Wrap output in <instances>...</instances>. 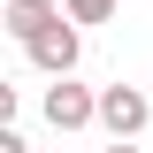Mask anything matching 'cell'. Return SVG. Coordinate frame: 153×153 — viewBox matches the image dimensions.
<instances>
[{
  "label": "cell",
  "mask_w": 153,
  "mask_h": 153,
  "mask_svg": "<svg viewBox=\"0 0 153 153\" xmlns=\"http://www.w3.org/2000/svg\"><path fill=\"white\" fill-rule=\"evenodd\" d=\"M61 16H69L61 0H8V8H0V23H8V38H16V46H31V38L46 31V23H61Z\"/></svg>",
  "instance_id": "obj_4"
},
{
  "label": "cell",
  "mask_w": 153,
  "mask_h": 153,
  "mask_svg": "<svg viewBox=\"0 0 153 153\" xmlns=\"http://www.w3.org/2000/svg\"><path fill=\"white\" fill-rule=\"evenodd\" d=\"M46 123H54L61 138H69V130H92V123H100V92L76 84V69L54 76V84H46Z\"/></svg>",
  "instance_id": "obj_1"
},
{
  "label": "cell",
  "mask_w": 153,
  "mask_h": 153,
  "mask_svg": "<svg viewBox=\"0 0 153 153\" xmlns=\"http://www.w3.org/2000/svg\"><path fill=\"white\" fill-rule=\"evenodd\" d=\"M23 54H31V69H46V76H69L76 61H84V23H76V16L46 23V31H38L31 46H23Z\"/></svg>",
  "instance_id": "obj_2"
},
{
  "label": "cell",
  "mask_w": 153,
  "mask_h": 153,
  "mask_svg": "<svg viewBox=\"0 0 153 153\" xmlns=\"http://www.w3.org/2000/svg\"><path fill=\"white\" fill-rule=\"evenodd\" d=\"M61 8H69V16H76V23H107V16H115V8H123V0H61Z\"/></svg>",
  "instance_id": "obj_5"
},
{
  "label": "cell",
  "mask_w": 153,
  "mask_h": 153,
  "mask_svg": "<svg viewBox=\"0 0 153 153\" xmlns=\"http://www.w3.org/2000/svg\"><path fill=\"white\" fill-rule=\"evenodd\" d=\"M100 153H146V146H138V138H107Z\"/></svg>",
  "instance_id": "obj_7"
},
{
  "label": "cell",
  "mask_w": 153,
  "mask_h": 153,
  "mask_svg": "<svg viewBox=\"0 0 153 153\" xmlns=\"http://www.w3.org/2000/svg\"><path fill=\"white\" fill-rule=\"evenodd\" d=\"M46 153H61V146H46Z\"/></svg>",
  "instance_id": "obj_8"
},
{
  "label": "cell",
  "mask_w": 153,
  "mask_h": 153,
  "mask_svg": "<svg viewBox=\"0 0 153 153\" xmlns=\"http://www.w3.org/2000/svg\"><path fill=\"white\" fill-rule=\"evenodd\" d=\"M146 123H153V100L138 84H100V130L107 138H138Z\"/></svg>",
  "instance_id": "obj_3"
},
{
  "label": "cell",
  "mask_w": 153,
  "mask_h": 153,
  "mask_svg": "<svg viewBox=\"0 0 153 153\" xmlns=\"http://www.w3.org/2000/svg\"><path fill=\"white\" fill-rule=\"evenodd\" d=\"M0 153H31V138H23L16 123H0Z\"/></svg>",
  "instance_id": "obj_6"
}]
</instances>
